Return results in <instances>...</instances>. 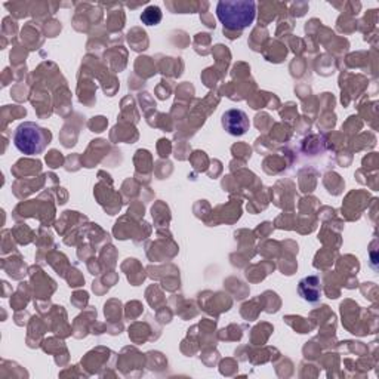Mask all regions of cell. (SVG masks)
I'll return each instance as SVG.
<instances>
[{
    "instance_id": "6da1fadb",
    "label": "cell",
    "mask_w": 379,
    "mask_h": 379,
    "mask_svg": "<svg viewBox=\"0 0 379 379\" xmlns=\"http://www.w3.org/2000/svg\"><path fill=\"white\" fill-rule=\"evenodd\" d=\"M217 15L226 30L242 32L255 21L257 5L252 0H221Z\"/></svg>"
},
{
    "instance_id": "7a4b0ae2",
    "label": "cell",
    "mask_w": 379,
    "mask_h": 379,
    "mask_svg": "<svg viewBox=\"0 0 379 379\" xmlns=\"http://www.w3.org/2000/svg\"><path fill=\"white\" fill-rule=\"evenodd\" d=\"M52 141V134L34 122L21 123L13 134V144L25 156H39Z\"/></svg>"
},
{
    "instance_id": "3957f363",
    "label": "cell",
    "mask_w": 379,
    "mask_h": 379,
    "mask_svg": "<svg viewBox=\"0 0 379 379\" xmlns=\"http://www.w3.org/2000/svg\"><path fill=\"white\" fill-rule=\"evenodd\" d=\"M221 123H222V128L233 136H242L250 128V122H249L248 115L243 110H237V108H231L226 111V113L222 115Z\"/></svg>"
},
{
    "instance_id": "277c9868",
    "label": "cell",
    "mask_w": 379,
    "mask_h": 379,
    "mask_svg": "<svg viewBox=\"0 0 379 379\" xmlns=\"http://www.w3.org/2000/svg\"><path fill=\"white\" fill-rule=\"evenodd\" d=\"M298 293L304 301L308 302H317L321 295V285L320 278L317 276H308L302 278L298 286Z\"/></svg>"
},
{
    "instance_id": "5b68a950",
    "label": "cell",
    "mask_w": 379,
    "mask_h": 379,
    "mask_svg": "<svg viewBox=\"0 0 379 379\" xmlns=\"http://www.w3.org/2000/svg\"><path fill=\"white\" fill-rule=\"evenodd\" d=\"M141 21L146 25H158L162 21V11L159 6H148L141 13Z\"/></svg>"
}]
</instances>
